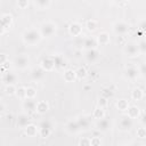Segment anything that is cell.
Masks as SVG:
<instances>
[{"instance_id": "cell-23", "label": "cell", "mask_w": 146, "mask_h": 146, "mask_svg": "<svg viewBox=\"0 0 146 146\" xmlns=\"http://www.w3.org/2000/svg\"><path fill=\"white\" fill-rule=\"evenodd\" d=\"M49 111V104H48V102H46V100H39L38 103H36V113L38 114H40V115H43V114H46L47 112Z\"/></svg>"}, {"instance_id": "cell-10", "label": "cell", "mask_w": 146, "mask_h": 146, "mask_svg": "<svg viewBox=\"0 0 146 146\" xmlns=\"http://www.w3.org/2000/svg\"><path fill=\"white\" fill-rule=\"evenodd\" d=\"M123 76H124V79H127L129 81H135L140 76L139 68L137 66H128V67H125V70L123 72Z\"/></svg>"}, {"instance_id": "cell-45", "label": "cell", "mask_w": 146, "mask_h": 146, "mask_svg": "<svg viewBox=\"0 0 146 146\" xmlns=\"http://www.w3.org/2000/svg\"><path fill=\"white\" fill-rule=\"evenodd\" d=\"M112 1V3H114V5H125L127 2H129V0H111Z\"/></svg>"}, {"instance_id": "cell-38", "label": "cell", "mask_w": 146, "mask_h": 146, "mask_svg": "<svg viewBox=\"0 0 146 146\" xmlns=\"http://www.w3.org/2000/svg\"><path fill=\"white\" fill-rule=\"evenodd\" d=\"M36 89L33 87H26V98H35Z\"/></svg>"}, {"instance_id": "cell-15", "label": "cell", "mask_w": 146, "mask_h": 146, "mask_svg": "<svg viewBox=\"0 0 146 146\" xmlns=\"http://www.w3.org/2000/svg\"><path fill=\"white\" fill-rule=\"evenodd\" d=\"M68 33L72 36H80L82 34V25L79 22H72L68 25Z\"/></svg>"}, {"instance_id": "cell-19", "label": "cell", "mask_w": 146, "mask_h": 146, "mask_svg": "<svg viewBox=\"0 0 146 146\" xmlns=\"http://www.w3.org/2000/svg\"><path fill=\"white\" fill-rule=\"evenodd\" d=\"M55 58V64H56V70H64L67 66V62L65 59V57L60 54H56L54 55Z\"/></svg>"}, {"instance_id": "cell-22", "label": "cell", "mask_w": 146, "mask_h": 146, "mask_svg": "<svg viewBox=\"0 0 146 146\" xmlns=\"http://www.w3.org/2000/svg\"><path fill=\"white\" fill-rule=\"evenodd\" d=\"M127 114L131 117V119H139L140 115H141V112H140V108L137 106V105H130L128 111H127Z\"/></svg>"}, {"instance_id": "cell-32", "label": "cell", "mask_w": 146, "mask_h": 146, "mask_svg": "<svg viewBox=\"0 0 146 146\" xmlns=\"http://www.w3.org/2000/svg\"><path fill=\"white\" fill-rule=\"evenodd\" d=\"M5 95L6 96H16V91H17V87L15 84H5Z\"/></svg>"}, {"instance_id": "cell-13", "label": "cell", "mask_w": 146, "mask_h": 146, "mask_svg": "<svg viewBox=\"0 0 146 146\" xmlns=\"http://www.w3.org/2000/svg\"><path fill=\"white\" fill-rule=\"evenodd\" d=\"M65 131L70 135H76L81 131V128L76 121V119H73V120H70L67 121V123L65 124Z\"/></svg>"}, {"instance_id": "cell-41", "label": "cell", "mask_w": 146, "mask_h": 146, "mask_svg": "<svg viewBox=\"0 0 146 146\" xmlns=\"http://www.w3.org/2000/svg\"><path fill=\"white\" fill-rule=\"evenodd\" d=\"M79 145L80 146H89V145H91V139L88 137H83L79 140Z\"/></svg>"}, {"instance_id": "cell-44", "label": "cell", "mask_w": 146, "mask_h": 146, "mask_svg": "<svg viewBox=\"0 0 146 146\" xmlns=\"http://www.w3.org/2000/svg\"><path fill=\"white\" fill-rule=\"evenodd\" d=\"M138 68H139L140 75H141V76H144V78H146V62L141 63V64L138 66Z\"/></svg>"}, {"instance_id": "cell-26", "label": "cell", "mask_w": 146, "mask_h": 146, "mask_svg": "<svg viewBox=\"0 0 146 146\" xmlns=\"http://www.w3.org/2000/svg\"><path fill=\"white\" fill-rule=\"evenodd\" d=\"M63 79L65 82H73L76 80V75H75V71L71 70V68H67L64 71L63 73Z\"/></svg>"}, {"instance_id": "cell-39", "label": "cell", "mask_w": 146, "mask_h": 146, "mask_svg": "<svg viewBox=\"0 0 146 146\" xmlns=\"http://www.w3.org/2000/svg\"><path fill=\"white\" fill-rule=\"evenodd\" d=\"M107 105H108V99L105 98V97H103V96H100V97L98 98L97 106H100V107H103V108H106Z\"/></svg>"}, {"instance_id": "cell-42", "label": "cell", "mask_w": 146, "mask_h": 146, "mask_svg": "<svg viewBox=\"0 0 146 146\" xmlns=\"http://www.w3.org/2000/svg\"><path fill=\"white\" fill-rule=\"evenodd\" d=\"M17 7L19 9H26L29 7V0H17Z\"/></svg>"}, {"instance_id": "cell-24", "label": "cell", "mask_w": 146, "mask_h": 146, "mask_svg": "<svg viewBox=\"0 0 146 146\" xmlns=\"http://www.w3.org/2000/svg\"><path fill=\"white\" fill-rule=\"evenodd\" d=\"M97 39L94 38V36H87L84 40H83V48L84 50L86 49H92V48H97Z\"/></svg>"}, {"instance_id": "cell-27", "label": "cell", "mask_w": 146, "mask_h": 146, "mask_svg": "<svg viewBox=\"0 0 146 146\" xmlns=\"http://www.w3.org/2000/svg\"><path fill=\"white\" fill-rule=\"evenodd\" d=\"M129 106H130L129 102L127 99H124V98H121V99H119V100L115 102V107L119 111H121V112H127L128 108H129Z\"/></svg>"}, {"instance_id": "cell-36", "label": "cell", "mask_w": 146, "mask_h": 146, "mask_svg": "<svg viewBox=\"0 0 146 146\" xmlns=\"http://www.w3.org/2000/svg\"><path fill=\"white\" fill-rule=\"evenodd\" d=\"M138 48H139L140 55H145L146 56V39H140L138 41Z\"/></svg>"}, {"instance_id": "cell-5", "label": "cell", "mask_w": 146, "mask_h": 146, "mask_svg": "<svg viewBox=\"0 0 146 146\" xmlns=\"http://www.w3.org/2000/svg\"><path fill=\"white\" fill-rule=\"evenodd\" d=\"M13 65H14L17 70L24 71V70H26V68L30 66V58H29V56H26V55H18V56H16V57L14 58Z\"/></svg>"}, {"instance_id": "cell-18", "label": "cell", "mask_w": 146, "mask_h": 146, "mask_svg": "<svg viewBox=\"0 0 146 146\" xmlns=\"http://www.w3.org/2000/svg\"><path fill=\"white\" fill-rule=\"evenodd\" d=\"M110 128H111V121H110L108 119L103 117V119H100V120H97V122H96V129H97L98 131H100V132H106V131L110 130Z\"/></svg>"}, {"instance_id": "cell-47", "label": "cell", "mask_w": 146, "mask_h": 146, "mask_svg": "<svg viewBox=\"0 0 146 146\" xmlns=\"http://www.w3.org/2000/svg\"><path fill=\"white\" fill-rule=\"evenodd\" d=\"M140 123H141L143 125H145V127H146V112H145L144 114H141V115H140Z\"/></svg>"}, {"instance_id": "cell-8", "label": "cell", "mask_w": 146, "mask_h": 146, "mask_svg": "<svg viewBox=\"0 0 146 146\" xmlns=\"http://www.w3.org/2000/svg\"><path fill=\"white\" fill-rule=\"evenodd\" d=\"M83 57L86 59L87 63L89 64H95L99 57H100V54L98 51L97 48H92V49H86L84 50V54H83Z\"/></svg>"}, {"instance_id": "cell-11", "label": "cell", "mask_w": 146, "mask_h": 146, "mask_svg": "<svg viewBox=\"0 0 146 146\" xmlns=\"http://www.w3.org/2000/svg\"><path fill=\"white\" fill-rule=\"evenodd\" d=\"M40 66L46 71V72H51L56 70V64H55V58L54 56H46L41 59Z\"/></svg>"}, {"instance_id": "cell-29", "label": "cell", "mask_w": 146, "mask_h": 146, "mask_svg": "<svg viewBox=\"0 0 146 146\" xmlns=\"http://www.w3.org/2000/svg\"><path fill=\"white\" fill-rule=\"evenodd\" d=\"M92 119L95 120H100L103 117H105V108L100 107V106H96L95 110L92 111Z\"/></svg>"}, {"instance_id": "cell-12", "label": "cell", "mask_w": 146, "mask_h": 146, "mask_svg": "<svg viewBox=\"0 0 146 146\" xmlns=\"http://www.w3.org/2000/svg\"><path fill=\"white\" fill-rule=\"evenodd\" d=\"M30 78L34 81V82H40L42 81L44 78H46V71L41 67V66H38V67H33L30 72Z\"/></svg>"}, {"instance_id": "cell-28", "label": "cell", "mask_w": 146, "mask_h": 146, "mask_svg": "<svg viewBox=\"0 0 146 146\" xmlns=\"http://www.w3.org/2000/svg\"><path fill=\"white\" fill-rule=\"evenodd\" d=\"M34 5L39 10H46L50 7L51 0H34Z\"/></svg>"}, {"instance_id": "cell-37", "label": "cell", "mask_w": 146, "mask_h": 146, "mask_svg": "<svg viewBox=\"0 0 146 146\" xmlns=\"http://www.w3.org/2000/svg\"><path fill=\"white\" fill-rule=\"evenodd\" d=\"M136 136H137L138 138H140V139L146 138V127H145V125L139 127V128L136 130Z\"/></svg>"}, {"instance_id": "cell-17", "label": "cell", "mask_w": 146, "mask_h": 146, "mask_svg": "<svg viewBox=\"0 0 146 146\" xmlns=\"http://www.w3.org/2000/svg\"><path fill=\"white\" fill-rule=\"evenodd\" d=\"M30 123V116H29V113H19L18 116H17V120H16V125L19 128V129H24L27 124Z\"/></svg>"}, {"instance_id": "cell-16", "label": "cell", "mask_w": 146, "mask_h": 146, "mask_svg": "<svg viewBox=\"0 0 146 146\" xmlns=\"http://www.w3.org/2000/svg\"><path fill=\"white\" fill-rule=\"evenodd\" d=\"M36 103L38 102H35L34 98H25L23 100V108L27 113H33L36 111Z\"/></svg>"}, {"instance_id": "cell-30", "label": "cell", "mask_w": 146, "mask_h": 146, "mask_svg": "<svg viewBox=\"0 0 146 146\" xmlns=\"http://www.w3.org/2000/svg\"><path fill=\"white\" fill-rule=\"evenodd\" d=\"M84 27L87 29V31L88 32H95L97 29H98V22L96 21V19H88L87 22H86V25H84Z\"/></svg>"}, {"instance_id": "cell-40", "label": "cell", "mask_w": 146, "mask_h": 146, "mask_svg": "<svg viewBox=\"0 0 146 146\" xmlns=\"http://www.w3.org/2000/svg\"><path fill=\"white\" fill-rule=\"evenodd\" d=\"M100 96H103V97L110 99V97L113 96V91H112L110 88H104V89L102 90V95H100Z\"/></svg>"}, {"instance_id": "cell-25", "label": "cell", "mask_w": 146, "mask_h": 146, "mask_svg": "<svg viewBox=\"0 0 146 146\" xmlns=\"http://www.w3.org/2000/svg\"><path fill=\"white\" fill-rule=\"evenodd\" d=\"M144 95H145V92L141 88H138V87L133 88L132 91H131V99L135 100V102H139L144 98Z\"/></svg>"}, {"instance_id": "cell-46", "label": "cell", "mask_w": 146, "mask_h": 146, "mask_svg": "<svg viewBox=\"0 0 146 146\" xmlns=\"http://www.w3.org/2000/svg\"><path fill=\"white\" fill-rule=\"evenodd\" d=\"M0 57H1V58H0V64H1V65H3L5 63H7V62L9 60V59H7V55H6V54H1Z\"/></svg>"}, {"instance_id": "cell-4", "label": "cell", "mask_w": 146, "mask_h": 146, "mask_svg": "<svg viewBox=\"0 0 146 146\" xmlns=\"http://www.w3.org/2000/svg\"><path fill=\"white\" fill-rule=\"evenodd\" d=\"M123 52H124L125 56H128L130 58L138 57L140 55L139 48H138V43H136V42H127L123 46Z\"/></svg>"}, {"instance_id": "cell-14", "label": "cell", "mask_w": 146, "mask_h": 146, "mask_svg": "<svg viewBox=\"0 0 146 146\" xmlns=\"http://www.w3.org/2000/svg\"><path fill=\"white\" fill-rule=\"evenodd\" d=\"M1 80H2V82L5 84H15L18 81V76L15 73H13V72L3 71L2 76H1Z\"/></svg>"}, {"instance_id": "cell-34", "label": "cell", "mask_w": 146, "mask_h": 146, "mask_svg": "<svg viewBox=\"0 0 146 146\" xmlns=\"http://www.w3.org/2000/svg\"><path fill=\"white\" fill-rule=\"evenodd\" d=\"M16 97L21 100H24L26 98V87H17V91H16Z\"/></svg>"}, {"instance_id": "cell-35", "label": "cell", "mask_w": 146, "mask_h": 146, "mask_svg": "<svg viewBox=\"0 0 146 146\" xmlns=\"http://www.w3.org/2000/svg\"><path fill=\"white\" fill-rule=\"evenodd\" d=\"M137 26H138V30H139L140 33H146V17L140 18L138 21Z\"/></svg>"}, {"instance_id": "cell-3", "label": "cell", "mask_w": 146, "mask_h": 146, "mask_svg": "<svg viewBox=\"0 0 146 146\" xmlns=\"http://www.w3.org/2000/svg\"><path fill=\"white\" fill-rule=\"evenodd\" d=\"M129 30H130V25L124 21H116L112 25V31L117 36L119 35H125L129 32Z\"/></svg>"}, {"instance_id": "cell-6", "label": "cell", "mask_w": 146, "mask_h": 146, "mask_svg": "<svg viewBox=\"0 0 146 146\" xmlns=\"http://www.w3.org/2000/svg\"><path fill=\"white\" fill-rule=\"evenodd\" d=\"M132 127H133V119H131L128 114L122 115L120 117V120H119V129H120V131H123V132L130 131Z\"/></svg>"}, {"instance_id": "cell-20", "label": "cell", "mask_w": 146, "mask_h": 146, "mask_svg": "<svg viewBox=\"0 0 146 146\" xmlns=\"http://www.w3.org/2000/svg\"><path fill=\"white\" fill-rule=\"evenodd\" d=\"M96 39H97V42H98V44H100V46H107L110 42H111V36H110V33L108 32H100L97 36H96Z\"/></svg>"}, {"instance_id": "cell-1", "label": "cell", "mask_w": 146, "mask_h": 146, "mask_svg": "<svg viewBox=\"0 0 146 146\" xmlns=\"http://www.w3.org/2000/svg\"><path fill=\"white\" fill-rule=\"evenodd\" d=\"M41 39H42L41 32L39 29L35 27L26 29L22 34V40L26 46H36L38 43H40Z\"/></svg>"}, {"instance_id": "cell-2", "label": "cell", "mask_w": 146, "mask_h": 146, "mask_svg": "<svg viewBox=\"0 0 146 146\" xmlns=\"http://www.w3.org/2000/svg\"><path fill=\"white\" fill-rule=\"evenodd\" d=\"M57 29H58L57 24L55 22H52V21H44V22L41 23V25L39 27L42 38H51V36H54L56 34V32H57Z\"/></svg>"}, {"instance_id": "cell-31", "label": "cell", "mask_w": 146, "mask_h": 146, "mask_svg": "<svg viewBox=\"0 0 146 146\" xmlns=\"http://www.w3.org/2000/svg\"><path fill=\"white\" fill-rule=\"evenodd\" d=\"M52 130H54V129H51V128H48V127H42V125H39V136H40L41 138L46 139V138L50 137V135H51Z\"/></svg>"}, {"instance_id": "cell-43", "label": "cell", "mask_w": 146, "mask_h": 146, "mask_svg": "<svg viewBox=\"0 0 146 146\" xmlns=\"http://www.w3.org/2000/svg\"><path fill=\"white\" fill-rule=\"evenodd\" d=\"M91 146H100L102 145V140L99 137L95 136V137H91Z\"/></svg>"}, {"instance_id": "cell-9", "label": "cell", "mask_w": 146, "mask_h": 146, "mask_svg": "<svg viewBox=\"0 0 146 146\" xmlns=\"http://www.w3.org/2000/svg\"><path fill=\"white\" fill-rule=\"evenodd\" d=\"M91 117H92V115H88V114H81V115L75 117L78 123H79V125H80V128H81V131H87V130L90 129L91 120H92Z\"/></svg>"}, {"instance_id": "cell-21", "label": "cell", "mask_w": 146, "mask_h": 146, "mask_svg": "<svg viewBox=\"0 0 146 146\" xmlns=\"http://www.w3.org/2000/svg\"><path fill=\"white\" fill-rule=\"evenodd\" d=\"M24 133L27 137H35L36 135H39V127H36L33 123H29L24 128Z\"/></svg>"}, {"instance_id": "cell-33", "label": "cell", "mask_w": 146, "mask_h": 146, "mask_svg": "<svg viewBox=\"0 0 146 146\" xmlns=\"http://www.w3.org/2000/svg\"><path fill=\"white\" fill-rule=\"evenodd\" d=\"M75 75H76V80H84L87 78V75H88V72H87V70L84 67L80 66V67H78L75 70Z\"/></svg>"}, {"instance_id": "cell-7", "label": "cell", "mask_w": 146, "mask_h": 146, "mask_svg": "<svg viewBox=\"0 0 146 146\" xmlns=\"http://www.w3.org/2000/svg\"><path fill=\"white\" fill-rule=\"evenodd\" d=\"M0 22H1V34H5V32L13 26V24H14V17H13L11 14L6 13V14H2L1 15Z\"/></svg>"}]
</instances>
